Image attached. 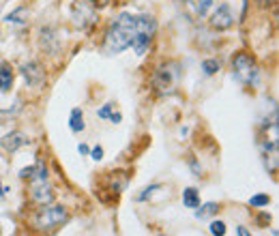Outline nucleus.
I'll return each mask as SVG.
<instances>
[{"instance_id": "9b49d317", "label": "nucleus", "mask_w": 279, "mask_h": 236, "mask_svg": "<svg viewBox=\"0 0 279 236\" xmlns=\"http://www.w3.org/2000/svg\"><path fill=\"white\" fill-rule=\"evenodd\" d=\"M69 127H71V131H73V133L84 131V114H82V110H80V108H75L73 112H71Z\"/></svg>"}, {"instance_id": "f03ea898", "label": "nucleus", "mask_w": 279, "mask_h": 236, "mask_svg": "<svg viewBox=\"0 0 279 236\" xmlns=\"http://www.w3.org/2000/svg\"><path fill=\"white\" fill-rule=\"evenodd\" d=\"M232 73L234 78L241 82V84H256L258 82V69L256 62L249 54H236L232 60Z\"/></svg>"}, {"instance_id": "393cba45", "label": "nucleus", "mask_w": 279, "mask_h": 236, "mask_svg": "<svg viewBox=\"0 0 279 236\" xmlns=\"http://www.w3.org/2000/svg\"><path fill=\"white\" fill-rule=\"evenodd\" d=\"M80 152H82V155H88V152H91V148H88L86 144H80Z\"/></svg>"}, {"instance_id": "6ab92c4d", "label": "nucleus", "mask_w": 279, "mask_h": 236, "mask_svg": "<svg viewBox=\"0 0 279 236\" xmlns=\"http://www.w3.org/2000/svg\"><path fill=\"white\" fill-rule=\"evenodd\" d=\"M112 110H114V103H108L99 110V118H110L112 116Z\"/></svg>"}, {"instance_id": "f257e3e1", "label": "nucleus", "mask_w": 279, "mask_h": 236, "mask_svg": "<svg viewBox=\"0 0 279 236\" xmlns=\"http://www.w3.org/2000/svg\"><path fill=\"white\" fill-rule=\"evenodd\" d=\"M157 30V22L151 15H131L121 13L112 22L108 34H105V52L108 54H121L123 50L131 47L138 34L153 37Z\"/></svg>"}, {"instance_id": "6e6552de", "label": "nucleus", "mask_w": 279, "mask_h": 236, "mask_svg": "<svg viewBox=\"0 0 279 236\" xmlns=\"http://www.w3.org/2000/svg\"><path fill=\"white\" fill-rule=\"evenodd\" d=\"M32 200L39 204H50L54 200V189L50 185H45V182H37L32 189Z\"/></svg>"}, {"instance_id": "b1692460", "label": "nucleus", "mask_w": 279, "mask_h": 236, "mask_svg": "<svg viewBox=\"0 0 279 236\" xmlns=\"http://www.w3.org/2000/svg\"><path fill=\"white\" fill-rule=\"evenodd\" d=\"M110 120H112V122H121V120H123V116H121V114H112V116H110Z\"/></svg>"}, {"instance_id": "bb28decb", "label": "nucleus", "mask_w": 279, "mask_h": 236, "mask_svg": "<svg viewBox=\"0 0 279 236\" xmlns=\"http://www.w3.org/2000/svg\"><path fill=\"white\" fill-rule=\"evenodd\" d=\"M4 191H7V189H2V187H0V196H4Z\"/></svg>"}, {"instance_id": "412c9836", "label": "nucleus", "mask_w": 279, "mask_h": 236, "mask_svg": "<svg viewBox=\"0 0 279 236\" xmlns=\"http://www.w3.org/2000/svg\"><path fill=\"white\" fill-rule=\"evenodd\" d=\"M157 189H159V185H151V187H148V189H144V193H142V196H140L138 200H146V198L151 196L153 191H157Z\"/></svg>"}, {"instance_id": "ddd939ff", "label": "nucleus", "mask_w": 279, "mask_h": 236, "mask_svg": "<svg viewBox=\"0 0 279 236\" xmlns=\"http://www.w3.org/2000/svg\"><path fill=\"white\" fill-rule=\"evenodd\" d=\"M26 20H28V11L24 9V7L15 9L13 13L7 15V22H9V24H26Z\"/></svg>"}, {"instance_id": "1a4fd4ad", "label": "nucleus", "mask_w": 279, "mask_h": 236, "mask_svg": "<svg viewBox=\"0 0 279 236\" xmlns=\"http://www.w3.org/2000/svg\"><path fill=\"white\" fill-rule=\"evenodd\" d=\"M11 86H13V69L9 62H2L0 64V90L7 92L11 90Z\"/></svg>"}, {"instance_id": "2eb2a0df", "label": "nucleus", "mask_w": 279, "mask_h": 236, "mask_svg": "<svg viewBox=\"0 0 279 236\" xmlns=\"http://www.w3.org/2000/svg\"><path fill=\"white\" fill-rule=\"evenodd\" d=\"M271 202L269 196H264V193H260V196H253L251 200H249V206H253V208H260V206H266Z\"/></svg>"}, {"instance_id": "dca6fc26", "label": "nucleus", "mask_w": 279, "mask_h": 236, "mask_svg": "<svg viewBox=\"0 0 279 236\" xmlns=\"http://www.w3.org/2000/svg\"><path fill=\"white\" fill-rule=\"evenodd\" d=\"M202 71H204L206 75H215L219 71V62L217 60H204L202 62Z\"/></svg>"}, {"instance_id": "20e7f679", "label": "nucleus", "mask_w": 279, "mask_h": 236, "mask_svg": "<svg viewBox=\"0 0 279 236\" xmlns=\"http://www.w3.org/2000/svg\"><path fill=\"white\" fill-rule=\"evenodd\" d=\"M181 78V67L176 62H168L163 64V67L157 69L155 73V86L161 88V90H165V88H172L174 86V82Z\"/></svg>"}, {"instance_id": "4468645a", "label": "nucleus", "mask_w": 279, "mask_h": 236, "mask_svg": "<svg viewBox=\"0 0 279 236\" xmlns=\"http://www.w3.org/2000/svg\"><path fill=\"white\" fill-rule=\"evenodd\" d=\"M217 210H219V206H217L215 202H209V204H204V206H202V208H200L198 212H195V215H198L200 219H204L206 215H213V212H217Z\"/></svg>"}, {"instance_id": "0eeeda50", "label": "nucleus", "mask_w": 279, "mask_h": 236, "mask_svg": "<svg viewBox=\"0 0 279 236\" xmlns=\"http://www.w3.org/2000/svg\"><path fill=\"white\" fill-rule=\"evenodd\" d=\"M0 144L4 146V150L13 152V150H17V148H22V146H26V144H28V140H26V135H24V133L15 131V133L4 135V138L0 140Z\"/></svg>"}, {"instance_id": "4be33fe9", "label": "nucleus", "mask_w": 279, "mask_h": 236, "mask_svg": "<svg viewBox=\"0 0 279 236\" xmlns=\"http://www.w3.org/2000/svg\"><path fill=\"white\" fill-rule=\"evenodd\" d=\"M236 234H239V236H251V232H249L247 228H243V226L236 228Z\"/></svg>"}, {"instance_id": "f8f14e48", "label": "nucleus", "mask_w": 279, "mask_h": 236, "mask_svg": "<svg viewBox=\"0 0 279 236\" xmlns=\"http://www.w3.org/2000/svg\"><path fill=\"white\" fill-rule=\"evenodd\" d=\"M183 204H185L187 208H198L200 206V196H198V191H195L193 187L185 189V193H183Z\"/></svg>"}, {"instance_id": "423d86ee", "label": "nucleus", "mask_w": 279, "mask_h": 236, "mask_svg": "<svg viewBox=\"0 0 279 236\" xmlns=\"http://www.w3.org/2000/svg\"><path fill=\"white\" fill-rule=\"evenodd\" d=\"M22 178H31L34 182H45L47 180V168L43 161H37L34 165H31V168H24L20 172Z\"/></svg>"}, {"instance_id": "a211bd4d", "label": "nucleus", "mask_w": 279, "mask_h": 236, "mask_svg": "<svg viewBox=\"0 0 279 236\" xmlns=\"http://www.w3.org/2000/svg\"><path fill=\"white\" fill-rule=\"evenodd\" d=\"M211 4H213V0H198V13L206 15V11L211 9Z\"/></svg>"}, {"instance_id": "39448f33", "label": "nucleus", "mask_w": 279, "mask_h": 236, "mask_svg": "<svg viewBox=\"0 0 279 236\" xmlns=\"http://www.w3.org/2000/svg\"><path fill=\"white\" fill-rule=\"evenodd\" d=\"M232 24H234V15H232V11H230V4H225V2L219 4L217 11L211 17V26L217 28V30H228Z\"/></svg>"}, {"instance_id": "9d476101", "label": "nucleus", "mask_w": 279, "mask_h": 236, "mask_svg": "<svg viewBox=\"0 0 279 236\" xmlns=\"http://www.w3.org/2000/svg\"><path fill=\"white\" fill-rule=\"evenodd\" d=\"M24 78H26V82H31V84H39L41 80H43V71H41V67L39 64H26V67H24Z\"/></svg>"}, {"instance_id": "7ed1b4c3", "label": "nucleus", "mask_w": 279, "mask_h": 236, "mask_svg": "<svg viewBox=\"0 0 279 236\" xmlns=\"http://www.w3.org/2000/svg\"><path fill=\"white\" fill-rule=\"evenodd\" d=\"M67 208H62V206H45L43 208H39L37 212V226L41 230H54L58 226H62L64 221H67Z\"/></svg>"}, {"instance_id": "5701e85b", "label": "nucleus", "mask_w": 279, "mask_h": 236, "mask_svg": "<svg viewBox=\"0 0 279 236\" xmlns=\"http://www.w3.org/2000/svg\"><path fill=\"white\" fill-rule=\"evenodd\" d=\"M88 2H93L94 7H97V4H99V7H108L110 0H88Z\"/></svg>"}, {"instance_id": "a878e982", "label": "nucleus", "mask_w": 279, "mask_h": 236, "mask_svg": "<svg viewBox=\"0 0 279 236\" xmlns=\"http://www.w3.org/2000/svg\"><path fill=\"white\" fill-rule=\"evenodd\" d=\"M271 2H275V0H260V4H271Z\"/></svg>"}, {"instance_id": "aec40b11", "label": "nucleus", "mask_w": 279, "mask_h": 236, "mask_svg": "<svg viewBox=\"0 0 279 236\" xmlns=\"http://www.w3.org/2000/svg\"><path fill=\"white\" fill-rule=\"evenodd\" d=\"M91 157L94 159V161H101V159H103V148H101V146H94V148L91 150Z\"/></svg>"}, {"instance_id": "f3484780", "label": "nucleus", "mask_w": 279, "mask_h": 236, "mask_svg": "<svg viewBox=\"0 0 279 236\" xmlns=\"http://www.w3.org/2000/svg\"><path fill=\"white\" fill-rule=\"evenodd\" d=\"M209 230H211L213 236H225V223L223 221H211Z\"/></svg>"}]
</instances>
